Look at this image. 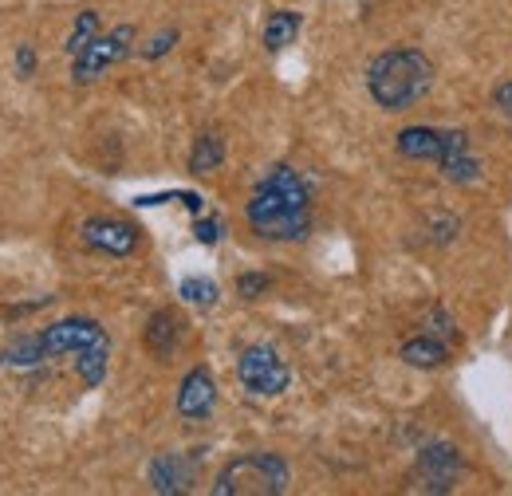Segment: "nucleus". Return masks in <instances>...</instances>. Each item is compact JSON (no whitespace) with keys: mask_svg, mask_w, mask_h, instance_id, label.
<instances>
[{"mask_svg":"<svg viewBox=\"0 0 512 496\" xmlns=\"http://www.w3.org/2000/svg\"><path fill=\"white\" fill-rule=\"evenodd\" d=\"M16 75L20 79H32L36 75V52H32V44H20L16 48Z\"/></svg>","mask_w":512,"mask_h":496,"instance_id":"obj_24","label":"nucleus"},{"mask_svg":"<svg viewBox=\"0 0 512 496\" xmlns=\"http://www.w3.org/2000/svg\"><path fill=\"white\" fill-rule=\"evenodd\" d=\"M79 241L91 248V252H103V256H130L138 248V229L130 221L119 217H87L79 225Z\"/></svg>","mask_w":512,"mask_h":496,"instance_id":"obj_9","label":"nucleus"},{"mask_svg":"<svg viewBox=\"0 0 512 496\" xmlns=\"http://www.w3.org/2000/svg\"><path fill=\"white\" fill-rule=\"evenodd\" d=\"M107 363H111V339H99V343L75 351V374L87 390H95L107 378Z\"/></svg>","mask_w":512,"mask_h":496,"instance_id":"obj_15","label":"nucleus"},{"mask_svg":"<svg viewBox=\"0 0 512 496\" xmlns=\"http://www.w3.org/2000/svg\"><path fill=\"white\" fill-rule=\"evenodd\" d=\"M426 331H430V335H438V339H446L449 347H453V343H457V335H461V331H457V323H453V315H449L446 308L430 311V319H426Z\"/></svg>","mask_w":512,"mask_h":496,"instance_id":"obj_21","label":"nucleus"},{"mask_svg":"<svg viewBox=\"0 0 512 496\" xmlns=\"http://www.w3.org/2000/svg\"><path fill=\"white\" fill-rule=\"evenodd\" d=\"M178 296L190 304V308H217V300H221V288L209 280V276H186L182 284H178Z\"/></svg>","mask_w":512,"mask_h":496,"instance_id":"obj_18","label":"nucleus"},{"mask_svg":"<svg viewBox=\"0 0 512 496\" xmlns=\"http://www.w3.org/2000/svg\"><path fill=\"white\" fill-rule=\"evenodd\" d=\"M221 162H225V142L217 138V134H197V142H193L190 150V174H213V170H221Z\"/></svg>","mask_w":512,"mask_h":496,"instance_id":"obj_17","label":"nucleus"},{"mask_svg":"<svg viewBox=\"0 0 512 496\" xmlns=\"http://www.w3.org/2000/svg\"><path fill=\"white\" fill-rule=\"evenodd\" d=\"M394 150L410 162H434L453 186H469L481 178V158L473 154L469 134L453 126H406L394 134Z\"/></svg>","mask_w":512,"mask_h":496,"instance_id":"obj_3","label":"nucleus"},{"mask_svg":"<svg viewBox=\"0 0 512 496\" xmlns=\"http://www.w3.org/2000/svg\"><path fill=\"white\" fill-rule=\"evenodd\" d=\"M48 359L40 331L36 335H16L8 347H0V367H40Z\"/></svg>","mask_w":512,"mask_h":496,"instance_id":"obj_16","label":"nucleus"},{"mask_svg":"<svg viewBox=\"0 0 512 496\" xmlns=\"http://www.w3.org/2000/svg\"><path fill=\"white\" fill-rule=\"evenodd\" d=\"M40 339H44V351H48V359H52V355H75V351H83V347L107 339V331H103L99 319H91V315H67V319L48 323V327L40 331Z\"/></svg>","mask_w":512,"mask_h":496,"instance_id":"obj_8","label":"nucleus"},{"mask_svg":"<svg viewBox=\"0 0 512 496\" xmlns=\"http://www.w3.org/2000/svg\"><path fill=\"white\" fill-rule=\"evenodd\" d=\"M237 378H241V386H245L253 398H280V394L292 386L288 363H284L280 351L268 347V343H253V347L241 351V359H237Z\"/></svg>","mask_w":512,"mask_h":496,"instance_id":"obj_5","label":"nucleus"},{"mask_svg":"<svg viewBox=\"0 0 512 496\" xmlns=\"http://www.w3.org/2000/svg\"><path fill=\"white\" fill-rule=\"evenodd\" d=\"M245 221L264 241H304L312 233V189L292 166H272L245 205Z\"/></svg>","mask_w":512,"mask_h":496,"instance_id":"obj_1","label":"nucleus"},{"mask_svg":"<svg viewBox=\"0 0 512 496\" xmlns=\"http://www.w3.org/2000/svg\"><path fill=\"white\" fill-rule=\"evenodd\" d=\"M182 315L170 308H158L150 319H146V331H142V343H146V351L154 355V359H170L174 351H178V343H182Z\"/></svg>","mask_w":512,"mask_h":496,"instance_id":"obj_12","label":"nucleus"},{"mask_svg":"<svg viewBox=\"0 0 512 496\" xmlns=\"http://www.w3.org/2000/svg\"><path fill=\"white\" fill-rule=\"evenodd\" d=\"M150 489L162 496L190 493L193 489V461L182 453H158L150 461Z\"/></svg>","mask_w":512,"mask_h":496,"instance_id":"obj_11","label":"nucleus"},{"mask_svg":"<svg viewBox=\"0 0 512 496\" xmlns=\"http://www.w3.org/2000/svg\"><path fill=\"white\" fill-rule=\"evenodd\" d=\"M292 473L284 465V457L276 453H245L233 457L217 481H213V496H280L288 493Z\"/></svg>","mask_w":512,"mask_h":496,"instance_id":"obj_4","label":"nucleus"},{"mask_svg":"<svg viewBox=\"0 0 512 496\" xmlns=\"http://www.w3.org/2000/svg\"><path fill=\"white\" fill-rule=\"evenodd\" d=\"M95 36H99V12H95V8H83V12L75 16V28H71V36H67V44H64L67 56L75 60Z\"/></svg>","mask_w":512,"mask_h":496,"instance_id":"obj_19","label":"nucleus"},{"mask_svg":"<svg viewBox=\"0 0 512 496\" xmlns=\"http://www.w3.org/2000/svg\"><path fill=\"white\" fill-rule=\"evenodd\" d=\"M193 237H197V245H217L221 241V221L217 217H197L193 221Z\"/></svg>","mask_w":512,"mask_h":496,"instance_id":"obj_23","label":"nucleus"},{"mask_svg":"<svg viewBox=\"0 0 512 496\" xmlns=\"http://www.w3.org/2000/svg\"><path fill=\"white\" fill-rule=\"evenodd\" d=\"M493 103H497V111H501V115H509L512 119V83H501V87L493 91Z\"/></svg>","mask_w":512,"mask_h":496,"instance_id":"obj_25","label":"nucleus"},{"mask_svg":"<svg viewBox=\"0 0 512 496\" xmlns=\"http://www.w3.org/2000/svg\"><path fill=\"white\" fill-rule=\"evenodd\" d=\"M398 359H402L406 367H414V371H438V367H446L449 343L438 339V335H430V331H422V335H414V339L402 343Z\"/></svg>","mask_w":512,"mask_h":496,"instance_id":"obj_13","label":"nucleus"},{"mask_svg":"<svg viewBox=\"0 0 512 496\" xmlns=\"http://www.w3.org/2000/svg\"><path fill=\"white\" fill-rule=\"evenodd\" d=\"M130 44H134V28H130V24H119V28L107 32V36H95V40L71 60V83H95L99 75H107V67L127 60Z\"/></svg>","mask_w":512,"mask_h":496,"instance_id":"obj_6","label":"nucleus"},{"mask_svg":"<svg viewBox=\"0 0 512 496\" xmlns=\"http://www.w3.org/2000/svg\"><path fill=\"white\" fill-rule=\"evenodd\" d=\"M465 461L461 453L449 445V441H434L418 453V469H414V481L422 493H453L457 477H461Z\"/></svg>","mask_w":512,"mask_h":496,"instance_id":"obj_7","label":"nucleus"},{"mask_svg":"<svg viewBox=\"0 0 512 496\" xmlns=\"http://www.w3.org/2000/svg\"><path fill=\"white\" fill-rule=\"evenodd\" d=\"M178 40H182V32H178V28H162V32L142 48V56H146V60H162L166 52H174V44H178Z\"/></svg>","mask_w":512,"mask_h":496,"instance_id":"obj_22","label":"nucleus"},{"mask_svg":"<svg viewBox=\"0 0 512 496\" xmlns=\"http://www.w3.org/2000/svg\"><path fill=\"white\" fill-rule=\"evenodd\" d=\"M217 410V382H213V371L209 367H193L186 371V378L178 382V418L190 422V426H201L209 422Z\"/></svg>","mask_w":512,"mask_h":496,"instance_id":"obj_10","label":"nucleus"},{"mask_svg":"<svg viewBox=\"0 0 512 496\" xmlns=\"http://www.w3.org/2000/svg\"><path fill=\"white\" fill-rule=\"evenodd\" d=\"M300 28H304V16H300V12H292V8H276V12L268 16L264 32H260V44H264V52L280 56L288 44H296Z\"/></svg>","mask_w":512,"mask_h":496,"instance_id":"obj_14","label":"nucleus"},{"mask_svg":"<svg viewBox=\"0 0 512 496\" xmlns=\"http://www.w3.org/2000/svg\"><path fill=\"white\" fill-rule=\"evenodd\" d=\"M272 292V276L268 272H241L237 276V296L241 300H260Z\"/></svg>","mask_w":512,"mask_h":496,"instance_id":"obj_20","label":"nucleus"},{"mask_svg":"<svg viewBox=\"0 0 512 496\" xmlns=\"http://www.w3.org/2000/svg\"><path fill=\"white\" fill-rule=\"evenodd\" d=\"M430 87H434V63L418 48H390L367 63V91L390 115L418 107L430 95Z\"/></svg>","mask_w":512,"mask_h":496,"instance_id":"obj_2","label":"nucleus"}]
</instances>
